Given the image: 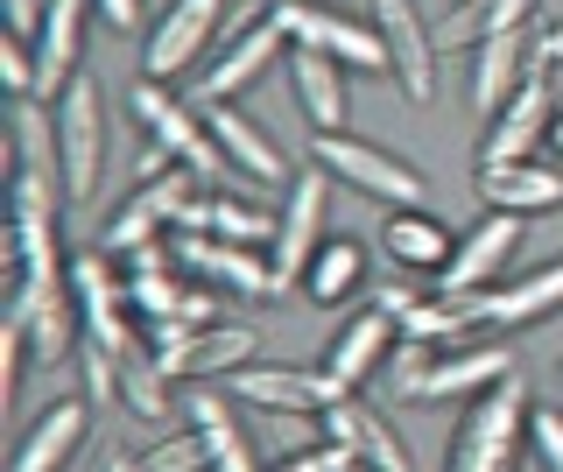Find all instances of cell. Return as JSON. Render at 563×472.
<instances>
[{
	"label": "cell",
	"mask_w": 563,
	"mask_h": 472,
	"mask_svg": "<svg viewBox=\"0 0 563 472\" xmlns=\"http://www.w3.org/2000/svg\"><path fill=\"white\" fill-rule=\"evenodd\" d=\"M528 409H536V402H528L521 374H507V381H493L486 395H472L465 424L451 437L444 472H515V451L528 437Z\"/></svg>",
	"instance_id": "1"
},
{
	"label": "cell",
	"mask_w": 563,
	"mask_h": 472,
	"mask_svg": "<svg viewBox=\"0 0 563 472\" xmlns=\"http://www.w3.org/2000/svg\"><path fill=\"white\" fill-rule=\"evenodd\" d=\"M128 107H134V120H141V134H148V142L163 149L176 169H190V177L211 184V190L225 184V169H233V163H225V149H219V142H211L205 107L176 99L169 85H155V78H141V85H134V99H128Z\"/></svg>",
	"instance_id": "2"
},
{
	"label": "cell",
	"mask_w": 563,
	"mask_h": 472,
	"mask_svg": "<svg viewBox=\"0 0 563 472\" xmlns=\"http://www.w3.org/2000/svg\"><path fill=\"white\" fill-rule=\"evenodd\" d=\"M57 155H64V198L92 205L99 198V169H106V107L92 78H70L57 99Z\"/></svg>",
	"instance_id": "3"
},
{
	"label": "cell",
	"mask_w": 563,
	"mask_h": 472,
	"mask_svg": "<svg viewBox=\"0 0 563 472\" xmlns=\"http://www.w3.org/2000/svg\"><path fill=\"white\" fill-rule=\"evenodd\" d=\"M324 205H331V169H296L289 184H282V212H275V240H268V261L282 283H303V268L317 261L324 248Z\"/></svg>",
	"instance_id": "4"
},
{
	"label": "cell",
	"mask_w": 563,
	"mask_h": 472,
	"mask_svg": "<svg viewBox=\"0 0 563 472\" xmlns=\"http://www.w3.org/2000/svg\"><path fill=\"white\" fill-rule=\"evenodd\" d=\"M521 240H528V212H493V205H486V219L465 226L457 248H451V261L437 268V296H479V289H493L507 275V261L521 254Z\"/></svg>",
	"instance_id": "5"
},
{
	"label": "cell",
	"mask_w": 563,
	"mask_h": 472,
	"mask_svg": "<svg viewBox=\"0 0 563 472\" xmlns=\"http://www.w3.org/2000/svg\"><path fill=\"white\" fill-rule=\"evenodd\" d=\"M268 14H275L282 29H289V43L324 50V57H339L345 72H395V64H387V43H380V29H374V22H352V14L324 8V0H275Z\"/></svg>",
	"instance_id": "6"
},
{
	"label": "cell",
	"mask_w": 563,
	"mask_h": 472,
	"mask_svg": "<svg viewBox=\"0 0 563 472\" xmlns=\"http://www.w3.org/2000/svg\"><path fill=\"white\" fill-rule=\"evenodd\" d=\"M169 254H176L184 275H198L205 289H225V296H254V304H268V296L289 289L261 248H233V240H219V233H176Z\"/></svg>",
	"instance_id": "7"
},
{
	"label": "cell",
	"mask_w": 563,
	"mask_h": 472,
	"mask_svg": "<svg viewBox=\"0 0 563 472\" xmlns=\"http://www.w3.org/2000/svg\"><path fill=\"white\" fill-rule=\"evenodd\" d=\"M225 395L246 402V409H268V416H324L331 402H345L352 388L345 381H331L324 366H240V374H225Z\"/></svg>",
	"instance_id": "8"
},
{
	"label": "cell",
	"mask_w": 563,
	"mask_h": 472,
	"mask_svg": "<svg viewBox=\"0 0 563 472\" xmlns=\"http://www.w3.org/2000/svg\"><path fill=\"white\" fill-rule=\"evenodd\" d=\"M225 8H233V0H169V8L155 14L148 43H141V72H148L155 85L184 78L190 64L211 50V36H219V22H225Z\"/></svg>",
	"instance_id": "9"
},
{
	"label": "cell",
	"mask_w": 563,
	"mask_h": 472,
	"mask_svg": "<svg viewBox=\"0 0 563 472\" xmlns=\"http://www.w3.org/2000/svg\"><path fill=\"white\" fill-rule=\"evenodd\" d=\"M317 163L331 169L339 184L352 190H366V198H380V205H422V177L401 155H387L380 142H360V134H317Z\"/></svg>",
	"instance_id": "10"
},
{
	"label": "cell",
	"mask_w": 563,
	"mask_h": 472,
	"mask_svg": "<svg viewBox=\"0 0 563 472\" xmlns=\"http://www.w3.org/2000/svg\"><path fill=\"white\" fill-rule=\"evenodd\" d=\"M70 296H78V325H85V345H99V353H134V325H128V310H134V296L128 283L113 275V261L99 254H78L70 261Z\"/></svg>",
	"instance_id": "11"
},
{
	"label": "cell",
	"mask_w": 563,
	"mask_h": 472,
	"mask_svg": "<svg viewBox=\"0 0 563 472\" xmlns=\"http://www.w3.org/2000/svg\"><path fill=\"white\" fill-rule=\"evenodd\" d=\"M550 120H556V99H550V64L536 57V72L521 78V92L493 113L486 142H479V169H500V163H528L536 142H550Z\"/></svg>",
	"instance_id": "12"
},
{
	"label": "cell",
	"mask_w": 563,
	"mask_h": 472,
	"mask_svg": "<svg viewBox=\"0 0 563 472\" xmlns=\"http://www.w3.org/2000/svg\"><path fill=\"white\" fill-rule=\"evenodd\" d=\"M374 29L387 43V64H395V85L430 107L437 99V29L416 14V0H374Z\"/></svg>",
	"instance_id": "13"
},
{
	"label": "cell",
	"mask_w": 563,
	"mask_h": 472,
	"mask_svg": "<svg viewBox=\"0 0 563 472\" xmlns=\"http://www.w3.org/2000/svg\"><path fill=\"white\" fill-rule=\"evenodd\" d=\"M190 190H198V177L190 169H169V177H148L134 190L128 205H120L113 219H106V254H120L128 261L134 248H148V240H163L169 226H176V212L190 205Z\"/></svg>",
	"instance_id": "14"
},
{
	"label": "cell",
	"mask_w": 563,
	"mask_h": 472,
	"mask_svg": "<svg viewBox=\"0 0 563 472\" xmlns=\"http://www.w3.org/2000/svg\"><path fill=\"white\" fill-rule=\"evenodd\" d=\"M282 36H289V29L275 22V14H261V22H246L233 43H225V57L211 64V72H198L190 78V107H219V99H240L246 85H254L261 72H268V64L282 57Z\"/></svg>",
	"instance_id": "15"
},
{
	"label": "cell",
	"mask_w": 563,
	"mask_h": 472,
	"mask_svg": "<svg viewBox=\"0 0 563 472\" xmlns=\"http://www.w3.org/2000/svg\"><path fill=\"white\" fill-rule=\"evenodd\" d=\"M85 8L92 0H49L43 22H35V99H64V85L78 78V57H85Z\"/></svg>",
	"instance_id": "16"
},
{
	"label": "cell",
	"mask_w": 563,
	"mask_h": 472,
	"mask_svg": "<svg viewBox=\"0 0 563 472\" xmlns=\"http://www.w3.org/2000/svg\"><path fill=\"white\" fill-rule=\"evenodd\" d=\"M317 430L324 437H339V444L352 451L360 465H374V472H416V459H409V444L395 437V424H387L380 409H366V402H331L324 416H317Z\"/></svg>",
	"instance_id": "17"
},
{
	"label": "cell",
	"mask_w": 563,
	"mask_h": 472,
	"mask_svg": "<svg viewBox=\"0 0 563 472\" xmlns=\"http://www.w3.org/2000/svg\"><path fill=\"white\" fill-rule=\"evenodd\" d=\"M289 85H296V107H303V120L317 134H339L352 120V85H345V64L324 57V50L296 43L289 50Z\"/></svg>",
	"instance_id": "18"
},
{
	"label": "cell",
	"mask_w": 563,
	"mask_h": 472,
	"mask_svg": "<svg viewBox=\"0 0 563 472\" xmlns=\"http://www.w3.org/2000/svg\"><path fill=\"white\" fill-rule=\"evenodd\" d=\"M85 430H92V402L85 395H57L43 416L29 424L22 451H14V472H64L70 459H78Z\"/></svg>",
	"instance_id": "19"
},
{
	"label": "cell",
	"mask_w": 563,
	"mask_h": 472,
	"mask_svg": "<svg viewBox=\"0 0 563 472\" xmlns=\"http://www.w3.org/2000/svg\"><path fill=\"white\" fill-rule=\"evenodd\" d=\"M395 339H401V325L387 318L380 304H374V310H360L352 325H339V339H331V353H324V374H331V381H345V388L360 395L366 381L380 374V360L395 353Z\"/></svg>",
	"instance_id": "20"
},
{
	"label": "cell",
	"mask_w": 563,
	"mask_h": 472,
	"mask_svg": "<svg viewBox=\"0 0 563 472\" xmlns=\"http://www.w3.org/2000/svg\"><path fill=\"white\" fill-rule=\"evenodd\" d=\"M225 402H233V395H225V381H184V416H190V430L205 437L211 472H261Z\"/></svg>",
	"instance_id": "21"
},
{
	"label": "cell",
	"mask_w": 563,
	"mask_h": 472,
	"mask_svg": "<svg viewBox=\"0 0 563 472\" xmlns=\"http://www.w3.org/2000/svg\"><path fill=\"white\" fill-rule=\"evenodd\" d=\"M550 310H563V261H542V268L515 275V283L479 289V318L493 331H521V325L550 318Z\"/></svg>",
	"instance_id": "22"
},
{
	"label": "cell",
	"mask_w": 563,
	"mask_h": 472,
	"mask_svg": "<svg viewBox=\"0 0 563 472\" xmlns=\"http://www.w3.org/2000/svg\"><path fill=\"white\" fill-rule=\"evenodd\" d=\"M507 374H515L507 345H451V353H437V366L422 374L416 402H465V395H486L493 381H507Z\"/></svg>",
	"instance_id": "23"
},
{
	"label": "cell",
	"mask_w": 563,
	"mask_h": 472,
	"mask_svg": "<svg viewBox=\"0 0 563 472\" xmlns=\"http://www.w3.org/2000/svg\"><path fill=\"white\" fill-rule=\"evenodd\" d=\"M205 128H211V142L225 149V163H233L246 184H282V177H289V163H282V149H275L268 134H261L254 120H246V113H233V99H219V107H205Z\"/></svg>",
	"instance_id": "24"
},
{
	"label": "cell",
	"mask_w": 563,
	"mask_h": 472,
	"mask_svg": "<svg viewBox=\"0 0 563 472\" xmlns=\"http://www.w3.org/2000/svg\"><path fill=\"white\" fill-rule=\"evenodd\" d=\"M479 198L493 205V212H556L563 205V163L550 169V163H500V169H479Z\"/></svg>",
	"instance_id": "25"
},
{
	"label": "cell",
	"mask_w": 563,
	"mask_h": 472,
	"mask_svg": "<svg viewBox=\"0 0 563 472\" xmlns=\"http://www.w3.org/2000/svg\"><path fill=\"white\" fill-rule=\"evenodd\" d=\"M536 14H542V0H457L437 22V50H479L493 36H521Z\"/></svg>",
	"instance_id": "26"
},
{
	"label": "cell",
	"mask_w": 563,
	"mask_h": 472,
	"mask_svg": "<svg viewBox=\"0 0 563 472\" xmlns=\"http://www.w3.org/2000/svg\"><path fill=\"white\" fill-rule=\"evenodd\" d=\"M528 72H536V43H528V36H493V43H479V50H472V107L493 120L507 99L521 92Z\"/></svg>",
	"instance_id": "27"
},
{
	"label": "cell",
	"mask_w": 563,
	"mask_h": 472,
	"mask_svg": "<svg viewBox=\"0 0 563 472\" xmlns=\"http://www.w3.org/2000/svg\"><path fill=\"white\" fill-rule=\"evenodd\" d=\"M380 248H387V261H401V268H444L457 240H451V226L430 219L422 205H395V212L380 219Z\"/></svg>",
	"instance_id": "28"
},
{
	"label": "cell",
	"mask_w": 563,
	"mask_h": 472,
	"mask_svg": "<svg viewBox=\"0 0 563 472\" xmlns=\"http://www.w3.org/2000/svg\"><path fill=\"white\" fill-rule=\"evenodd\" d=\"M254 353H261L254 325H205L198 339H190L184 366H176V381H225V374H240V366H254Z\"/></svg>",
	"instance_id": "29"
},
{
	"label": "cell",
	"mask_w": 563,
	"mask_h": 472,
	"mask_svg": "<svg viewBox=\"0 0 563 472\" xmlns=\"http://www.w3.org/2000/svg\"><path fill=\"white\" fill-rule=\"evenodd\" d=\"M401 339H430V345H465L472 331H486V318H479V296H437V304H416L401 310Z\"/></svg>",
	"instance_id": "30"
},
{
	"label": "cell",
	"mask_w": 563,
	"mask_h": 472,
	"mask_svg": "<svg viewBox=\"0 0 563 472\" xmlns=\"http://www.w3.org/2000/svg\"><path fill=\"white\" fill-rule=\"evenodd\" d=\"M169 388H176V381L155 366V353H141V345H134V353H120V402H128L141 424H169V409L184 402V395H169Z\"/></svg>",
	"instance_id": "31"
},
{
	"label": "cell",
	"mask_w": 563,
	"mask_h": 472,
	"mask_svg": "<svg viewBox=\"0 0 563 472\" xmlns=\"http://www.w3.org/2000/svg\"><path fill=\"white\" fill-rule=\"evenodd\" d=\"M366 283V248L360 240H324V248H317V261L303 268V289L317 296V304H339V296H352Z\"/></svg>",
	"instance_id": "32"
},
{
	"label": "cell",
	"mask_w": 563,
	"mask_h": 472,
	"mask_svg": "<svg viewBox=\"0 0 563 472\" xmlns=\"http://www.w3.org/2000/svg\"><path fill=\"white\" fill-rule=\"evenodd\" d=\"M437 353H444V345H430V339H395V353L380 360V395H395V402H416L422 395V374H430L437 366Z\"/></svg>",
	"instance_id": "33"
},
{
	"label": "cell",
	"mask_w": 563,
	"mask_h": 472,
	"mask_svg": "<svg viewBox=\"0 0 563 472\" xmlns=\"http://www.w3.org/2000/svg\"><path fill=\"white\" fill-rule=\"evenodd\" d=\"M141 472H211V451H205L198 430H169L163 444H148Z\"/></svg>",
	"instance_id": "34"
},
{
	"label": "cell",
	"mask_w": 563,
	"mask_h": 472,
	"mask_svg": "<svg viewBox=\"0 0 563 472\" xmlns=\"http://www.w3.org/2000/svg\"><path fill=\"white\" fill-rule=\"evenodd\" d=\"M528 444H536L542 472H563V409H528Z\"/></svg>",
	"instance_id": "35"
},
{
	"label": "cell",
	"mask_w": 563,
	"mask_h": 472,
	"mask_svg": "<svg viewBox=\"0 0 563 472\" xmlns=\"http://www.w3.org/2000/svg\"><path fill=\"white\" fill-rule=\"evenodd\" d=\"M352 451L339 444V437H324V444H303V451H282L275 472H345Z\"/></svg>",
	"instance_id": "36"
},
{
	"label": "cell",
	"mask_w": 563,
	"mask_h": 472,
	"mask_svg": "<svg viewBox=\"0 0 563 472\" xmlns=\"http://www.w3.org/2000/svg\"><path fill=\"white\" fill-rule=\"evenodd\" d=\"M106 14V29H141V0H92Z\"/></svg>",
	"instance_id": "37"
},
{
	"label": "cell",
	"mask_w": 563,
	"mask_h": 472,
	"mask_svg": "<svg viewBox=\"0 0 563 472\" xmlns=\"http://www.w3.org/2000/svg\"><path fill=\"white\" fill-rule=\"evenodd\" d=\"M43 8H49V0H8V22H14V36H35Z\"/></svg>",
	"instance_id": "38"
},
{
	"label": "cell",
	"mask_w": 563,
	"mask_h": 472,
	"mask_svg": "<svg viewBox=\"0 0 563 472\" xmlns=\"http://www.w3.org/2000/svg\"><path fill=\"white\" fill-rule=\"evenodd\" d=\"M536 57L550 64V72H563V22H550L542 29V43H536Z\"/></svg>",
	"instance_id": "39"
},
{
	"label": "cell",
	"mask_w": 563,
	"mask_h": 472,
	"mask_svg": "<svg viewBox=\"0 0 563 472\" xmlns=\"http://www.w3.org/2000/svg\"><path fill=\"white\" fill-rule=\"evenodd\" d=\"M409 304H416V289H380V310H387V318H401Z\"/></svg>",
	"instance_id": "40"
},
{
	"label": "cell",
	"mask_w": 563,
	"mask_h": 472,
	"mask_svg": "<svg viewBox=\"0 0 563 472\" xmlns=\"http://www.w3.org/2000/svg\"><path fill=\"white\" fill-rule=\"evenodd\" d=\"M550 155L563 163V107H556V120H550Z\"/></svg>",
	"instance_id": "41"
},
{
	"label": "cell",
	"mask_w": 563,
	"mask_h": 472,
	"mask_svg": "<svg viewBox=\"0 0 563 472\" xmlns=\"http://www.w3.org/2000/svg\"><path fill=\"white\" fill-rule=\"evenodd\" d=\"M99 472H141V459H106Z\"/></svg>",
	"instance_id": "42"
},
{
	"label": "cell",
	"mask_w": 563,
	"mask_h": 472,
	"mask_svg": "<svg viewBox=\"0 0 563 472\" xmlns=\"http://www.w3.org/2000/svg\"><path fill=\"white\" fill-rule=\"evenodd\" d=\"M345 472H374V465H360V459H352V465H345Z\"/></svg>",
	"instance_id": "43"
},
{
	"label": "cell",
	"mask_w": 563,
	"mask_h": 472,
	"mask_svg": "<svg viewBox=\"0 0 563 472\" xmlns=\"http://www.w3.org/2000/svg\"><path fill=\"white\" fill-rule=\"evenodd\" d=\"M556 381H563V366H556Z\"/></svg>",
	"instance_id": "44"
}]
</instances>
